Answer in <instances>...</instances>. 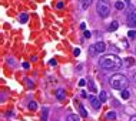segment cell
I'll list each match as a JSON object with an SVG mask.
<instances>
[{
	"instance_id": "3957f363",
	"label": "cell",
	"mask_w": 136,
	"mask_h": 121,
	"mask_svg": "<svg viewBox=\"0 0 136 121\" xmlns=\"http://www.w3.org/2000/svg\"><path fill=\"white\" fill-rule=\"evenodd\" d=\"M96 12L100 17H107L110 14V4H109V0H99L96 6Z\"/></svg>"
},
{
	"instance_id": "ac0fdd59",
	"label": "cell",
	"mask_w": 136,
	"mask_h": 121,
	"mask_svg": "<svg viewBox=\"0 0 136 121\" xmlns=\"http://www.w3.org/2000/svg\"><path fill=\"white\" fill-rule=\"evenodd\" d=\"M106 118L107 120H115V118H116V113H115V111H109L106 114Z\"/></svg>"
},
{
	"instance_id": "6da1fadb",
	"label": "cell",
	"mask_w": 136,
	"mask_h": 121,
	"mask_svg": "<svg viewBox=\"0 0 136 121\" xmlns=\"http://www.w3.org/2000/svg\"><path fill=\"white\" fill-rule=\"evenodd\" d=\"M122 64H123L122 60L117 56H115V54H106V56L100 57L99 60L100 68L107 71H117L119 68H122Z\"/></svg>"
},
{
	"instance_id": "1f68e13d",
	"label": "cell",
	"mask_w": 136,
	"mask_h": 121,
	"mask_svg": "<svg viewBox=\"0 0 136 121\" xmlns=\"http://www.w3.org/2000/svg\"><path fill=\"white\" fill-rule=\"evenodd\" d=\"M125 3H130V0H125Z\"/></svg>"
},
{
	"instance_id": "4dcf8cb0",
	"label": "cell",
	"mask_w": 136,
	"mask_h": 121,
	"mask_svg": "<svg viewBox=\"0 0 136 121\" xmlns=\"http://www.w3.org/2000/svg\"><path fill=\"white\" fill-rule=\"evenodd\" d=\"M133 83H135V84H136V73H135V74H133Z\"/></svg>"
},
{
	"instance_id": "277c9868",
	"label": "cell",
	"mask_w": 136,
	"mask_h": 121,
	"mask_svg": "<svg viewBox=\"0 0 136 121\" xmlns=\"http://www.w3.org/2000/svg\"><path fill=\"white\" fill-rule=\"evenodd\" d=\"M128 26L132 29L136 27V10H130V13L128 14Z\"/></svg>"
},
{
	"instance_id": "7402d4cb",
	"label": "cell",
	"mask_w": 136,
	"mask_h": 121,
	"mask_svg": "<svg viewBox=\"0 0 136 121\" xmlns=\"http://www.w3.org/2000/svg\"><path fill=\"white\" fill-rule=\"evenodd\" d=\"M63 7H65V2H59L57 4H56V9H59V10L63 9Z\"/></svg>"
},
{
	"instance_id": "5b68a950",
	"label": "cell",
	"mask_w": 136,
	"mask_h": 121,
	"mask_svg": "<svg viewBox=\"0 0 136 121\" xmlns=\"http://www.w3.org/2000/svg\"><path fill=\"white\" fill-rule=\"evenodd\" d=\"M89 98V101H90V104H92V107L95 110H100V105H102V101H100L97 97H95V95H89L88 97Z\"/></svg>"
},
{
	"instance_id": "7a4b0ae2",
	"label": "cell",
	"mask_w": 136,
	"mask_h": 121,
	"mask_svg": "<svg viewBox=\"0 0 136 121\" xmlns=\"http://www.w3.org/2000/svg\"><path fill=\"white\" fill-rule=\"evenodd\" d=\"M109 83H110V87L115 90H125L129 84V80L126 75H123V74H115L110 77Z\"/></svg>"
},
{
	"instance_id": "cb8c5ba5",
	"label": "cell",
	"mask_w": 136,
	"mask_h": 121,
	"mask_svg": "<svg viewBox=\"0 0 136 121\" xmlns=\"http://www.w3.org/2000/svg\"><path fill=\"white\" fill-rule=\"evenodd\" d=\"M85 84H86V80H85V78H82V80L79 81V85H80V87H83Z\"/></svg>"
},
{
	"instance_id": "ba28073f",
	"label": "cell",
	"mask_w": 136,
	"mask_h": 121,
	"mask_svg": "<svg viewBox=\"0 0 136 121\" xmlns=\"http://www.w3.org/2000/svg\"><path fill=\"white\" fill-rule=\"evenodd\" d=\"M117 27H119V22L113 20V22L109 24V27H107V32H115V30H117Z\"/></svg>"
},
{
	"instance_id": "f1b7e54d",
	"label": "cell",
	"mask_w": 136,
	"mask_h": 121,
	"mask_svg": "<svg viewBox=\"0 0 136 121\" xmlns=\"http://www.w3.org/2000/svg\"><path fill=\"white\" fill-rule=\"evenodd\" d=\"M27 83H29V85H32V87H33V85H34V84H33V81H30L29 78H27Z\"/></svg>"
},
{
	"instance_id": "9c48e42d",
	"label": "cell",
	"mask_w": 136,
	"mask_h": 121,
	"mask_svg": "<svg viewBox=\"0 0 136 121\" xmlns=\"http://www.w3.org/2000/svg\"><path fill=\"white\" fill-rule=\"evenodd\" d=\"M93 0H82V10H88L92 6Z\"/></svg>"
},
{
	"instance_id": "83f0119b",
	"label": "cell",
	"mask_w": 136,
	"mask_h": 121,
	"mask_svg": "<svg viewBox=\"0 0 136 121\" xmlns=\"http://www.w3.org/2000/svg\"><path fill=\"white\" fill-rule=\"evenodd\" d=\"M23 67L24 68H29V63H23Z\"/></svg>"
},
{
	"instance_id": "f546056e",
	"label": "cell",
	"mask_w": 136,
	"mask_h": 121,
	"mask_svg": "<svg viewBox=\"0 0 136 121\" xmlns=\"http://www.w3.org/2000/svg\"><path fill=\"white\" fill-rule=\"evenodd\" d=\"M129 121H136V117H130V118H129Z\"/></svg>"
},
{
	"instance_id": "44dd1931",
	"label": "cell",
	"mask_w": 136,
	"mask_h": 121,
	"mask_svg": "<svg viewBox=\"0 0 136 121\" xmlns=\"http://www.w3.org/2000/svg\"><path fill=\"white\" fill-rule=\"evenodd\" d=\"M29 108L32 110V111H36V110H37V103L30 101V103H29Z\"/></svg>"
},
{
	"instance_id": "8fae6325",
	"label": "cell",
	"mask_w": 136,
	"mask_h": 121,
	"mask_svg": "<svg viewBox=\"0 0 136 121\" xmlns=\"http://www.w3.org/2000/svg\"><path fill=\"white\" fill-rule=\"evenodd\" d=\"M128 39L136 40V30H135V29H130V30L128 32Z\"/></svg>"
},
{
	"instance_id": "8992f818",
	"label": "cell",
	"mask_w": 136,
	"mask_h": 121,
	"mask_svg": "<svg viewBox=\"0 0 136 121\" xmlns=\"http://www.w3.org/2000/svg\"><path fill=\"white\" fill-rule=\"evenodd\" d=\"M95 47H96L97 54H102V53H105V50H106V44H105L103 41H97L95 44Z\"/></svg>"
},
{
	"instance_id": "ffe728a7",
	"label": "cell",
	"mask_w": 136,
	"mask_h": 121,
	"mask_svg": "<svg viewBox=\"0 0 136 121\" xmlns=\"http://www.w3.org/2000/svg\"><path fill=\"white\" fill-rule=\"evenodd\" d=\"M27 19H29V16H27L26 13H22V14H20V23H27Z\"/></svg>"
},
{
	"instance_id": "7c38bea8",
	"label": "cell",
	"mask_w": 136,
	"mask_h": 121,
	"mask_svg": "<svg viewBox=\"0 0 136 121\" xmlns=\"http://www.w3.org/2000/svg\"><path fill=\"white\" fill-rule=\"evenodd\" d=\"M79 105V113H80V115L82 117H88V111H86V108L83 107L82 104H78Z\"/></svg>"
},
{
	"instance_id": "e0dca14e",
	"label": "cell",
	"mask_w": 136,
	"mask_h": 121,
	"mask_svg": "<svg viewBox=\"0 0 136 121\" xmlns=\"http://www.w3.org/2000/svg\"><path fill=\"white\" fill-rule=\"evenodd\" d=\"M88 84H89V90H90V91H96L95 81H93V80H88Z\"/></svg>"
},
{
	"instance_id": "4fadbf2b",
	"label": "cell",
	"mask_w": 136,
	"mask_h": 121,
	"mask_svg": "<svg viewBox=\"0 0 136 121\" xmlns=\"http://www.w3.org/2000/svg\"><path fill=\"white\" fill-rule=\"evenodd\" d=\"M47 115H49V108L44 107L43 108V114H42V121H47Z\"/></svg>"
},
{
	"instance_id": "4316f807",
	"label": "cell",
	"mask_w": 136,
	"mask_h": 121,
	"mask_svg": "<svg viewBox=\"0 0 136 121\" xmlns=\"http://www.w3.org/2000/svg\"><path fill=\"white\" fill-rule=\"evenodd\" d=\"M80 95H82L83 98H86V97H88V94H86V91H82V93H80Z\"/></svg>"
},
{
	"instance_id": "d4e9b609",
	"label": "cell",
	"mask_w": 136,
	"mask_h": 121,
	"mask_svg": "<svg viewBox=\"0 0 136 121\" xmlns=\"http://www.w3.org/2000/svg\"><path fill=\"white\" fill-rule=\"evenodd\" d=\"M73 54H75V56H79V54H80V48H75V51H73Z\"/></svg>"
},
{
	"instance_id": "30bf717a",
	"label": "cell",
	"mask_w": 136,
	"mask_h": 121,
	"mask_svg": "<svg viewBox=\"0 0 136 121\" xmlns=\"http://www.w3.org/2000/svg\"><path fill=\"white\" fill-rule=\"evenodd\" d=\"M115 7H116L117 10H123L125 7H126V3L122 2V0H117V2L115 3Z\"/></svg>"
},
{
	"instance_id": "5bb4252c",
	"label": "cell",
	"mask_w": 136,
	"mask_h": 121,
	"mask_svg": "<svg viewBox=\"0 0 136 121\" xmlns=\"http://www.w3.org/2000/svg\"><path fill=\"white\" fill-rule=\"evenodd\" d=\"M89 54H90V56H97V51H96V47H95V44H92V46H89Z\"/></svg>"
},
{
	"instance_id": "d6986e66",
	"label": "cell",
	"mask_w": 136,
	"mask_h": 121,
	"mask_svg": "<svg viewBox=\"0 0 136 121\" xmlns=\"http://www.w3.org/2000/svg\"><path fill=\"white\" fill-rule=\"evenodd\" d=\"M106 98H107V95H106V91H100V94H99V100L102 103L106 101Z\"/></svg>"
},
{
	"instance_id": "484cf974",
	"label": "cell",
	"mask_w": 136,
	"mask_h": 121,
	"mask_svg": "<svg viewBox=\"0 0 136 121\" xmlns=\"http://www.w3.org/2000/svg\"><path fill=\"white\" fill-rule=\"evenodd\" d=\"M49 63H50V65H57V61L55 60V58H53V60H50Z\"/></svg>"
},
{
	"instance_id": "603a6c76",
	"label": "cell",
	"mask_w": 136,
	"mask_h": 121,
	"mask_svg": "<svg viewBox=\"0 0 136 121\" xmlns=\"http://www.w3.org/2000/svg\"><path fill=\"white\" fill-rule=\"evenodd\" d=\"M83 36H85V39H90L92 33H90V32H85V33H83Z\"/></svg>"
},
{
	"instance_id": "52a82bcc",
	"label": "cell",
	"mask_w": 136,
	"mask_h": 121,
	"mask_svg": "<svg viewBox=\"0 0 136 121\" xmlns=\"http://www.w3.org/2000/svg\"><path fill=\"white\" fill-rule=\"evenodd\" d=\"M55 95H56V98L59 100V101H63V100L66 98V94H65V90L59 88L56 90V93H55Z\"/></svg>"
},
{
	"instance_id": "2e32d148",
	"label": "cell",
	"mask_w": 136,
	"mask_h": 121,
	"mask_svg": "<svg viewBox=\"0 0 136 121\" xmlns=\"http://www.w3.org/2000/svg\"><path fill=\"white\" fill-rule=\"evenodd\" d=\"M66 121H79V117L76 115V114H69Z\"/></svg>"
},
{
	"instance_id": "9a60e30c",
	"label": "cell",
	"mask_w": 136,
	"mask_h": 121,
	"mask_svg": "<svg viewBox=\"0 0 136 121\" xmlns=\"http://www.w3.org/2000/svg\"><path fill=\"white\" fill-rule=\"evenodd\" d=\"M120 95H122V98H123V100H128V98H129V97H130V93H129V91H128V90H126V88H125V90H122V93H120Z\"/></svg>"
}]
</instances>
